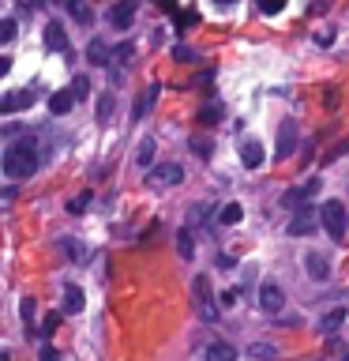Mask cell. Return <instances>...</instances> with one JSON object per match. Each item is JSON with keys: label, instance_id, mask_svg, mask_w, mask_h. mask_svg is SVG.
<instances>
[{"label": "cell", "instance_id": "13", "mask_svg": "<svg viewBox=\"0 0 349 361\" xmlns=\"http://www.w3.org/2000/svg\"><path fill=\"white\" fill-rule=\"evenodd\" d=\"M64 8H68V16H72L79 27H90V23H94V11H90L87 0H64Z\"/></svg>", "mask_w": 349, "mask_h": 361}, {"label": "cell", "instance_id": "19", "mask_svg": "<svg viewBox=\"0 0 349 361\" xmlns=\"http://www.w3.org/2000/svg\"><path fill=\"white\" fill-rule=\"evenodd\" d=\"M64 312H83V290L64 286Z\"/></svg>", "mask_w": 349, "mask_h": 361}, {"label": "cell", "instance_id": "36", "mask_svg": "<svg viewBox=\"0 0 349 361\" xmlns=\"http://www.w3.org/2000/svg\"><path fill=\"white\" fill-rule=\"evenodd\" d=\"M154 4H158V8H165V11H173V16H177V0H154Z\"/></svg>", "mask_w": 349, "mask_h": 361}, {"label": "cell", "instance_id": "14", "mask_svg": "<svg viewBox=\"0 0 349 361\" xmlns=\"http://www.w3.org/2000/svg\"><path fill=\"white\" fill-rule=\"evenodd\" d=\"M241 162H244L248 169H259V166H263V147H259L255 140H248V143L241 147Z\"/></svg>", "mask_w": 349, "mask_h": 361}, {"label": "cell", "instance_id": "40", "mask_svg": "<svg viewBox=\"0 0 349 361\" xmlns=\"http://www.w3.org/2000/svg\"><path fill=\"white\" fill-rule=\"evenodd\" d=\"M214 4H233V0H214Z\"/></svg>", "mask_w": 349, "mask_h": 361}, {"label": "cell", "instance_id": "35", "mask_svg": "<svg viewBox=\"0 0 349 361\" xmlns=\"http://www.w3.org/2000/svg\"><path fill=\"white\" fill-rule=\"evenodd\" d=\"M23 320H27V324L34 320V301H23Z\"/></svg>", "mask_w": 349, "mask_h": 361}, {"label": "cell", "instance_id": "26", "mask_svg": "<svg viewBox=\"0 0 349 361\" xmlns=\"http://www.w3.org/2000/svg\"><path fill=\"white\" fill-rule=\"evenodd\" d=\"M281 8H286V0H259V11H263V16H278Z\"/></svg>", "mask_w": 349, "mask_h": 361}, {"label": "cell", "instance_id": "18", "mask_svg": "<svg viewBox=\"0 0 349 361\" xmlns=\"http://www.w3.org/2000/svg\"><path fill=\"white\" fill-rule=\"evenodd\" d=\"M207 361H236V350H233L229 343H222V338H218V343H210V346H207Z\"/></svg>", "mask_w": 349, "mask_h": 361}, {"label": "cell", "instance_id": "37", "mask_svg": "<svg viewBox=\"0 0 349 361\" xmlns=\"http://www.w3.org/2000/svg\"><path fill=\"white\" fill-rule=\"evenodd\" d=\"M42 361H56V350H49V346H45V350H42Z\"/></svg>", "mask_w": 349, "mask_h": 361}, {"label": "cell", "instance_id": "22", "mask_svg": "<svg viewBox=\"0 0 349 361\" xmlns=\"http://www.w3.org/2000/svg\"><path fill=\"white\" fill-rule=\"evenodd\" d=\"M135 162H139V166H151V162H154V140H151V135H146V140L139 143V154H135Z\"/></svg>", "mask_w": 349, "mask_h": 361}, {"label": "cell", "instance_id": "12", "mask_svg": "<svg viewBox=\"0 0 349 361\" xmlns=\"http://www.w3.org/2000/svg\"><path fill=\"white\" fill-rule=\"evenodd\" d=\"M315 192H319V180H308V185H300V188H286V192H281V203H286V207L297 203V207H300L308 196H315Z\"/></svg>", "mask_w": 349, "mask_h": 361}, {"label": "cell", "instance_id": "29", "mask_svg": "<svg viewBox=\"0 0 349 361\" xmlns=\"http://www.w3.org/2000/svg\"><path fill=\"white\" fill-rule=\"evenodd\" d=\"M248 354H252V357H274L278 350H274V346H267V343H255L252 350H248Z\"/></svg>", "mask_w": 349, "mask_h": 361}, {"label": "cell", "instance_id": "23", "mask_svg": "<svg viewBox=\"0 0 349 361\" xmlns=\"http://www.w3.org/2000/svg\"><path fill=\"white\" fill-rule=\"evenodd\" d=\"M177 248H180V256H184V259H191V252H196V245H191V230L177 233Z\"/></svg>", "mask_w": 349, "mask_h": 361}, {"label": "cell", "instance_id": "3", "mask_svg": "<svg viewBox=\"0 0 349 361\" xmlns=\"http://www.w3.org/2000/svg\"><path fill=\"white\" fill-rule=\"evenodd\" d=\"M191 298H196L199 320H207V324L218 320V305H214V290H210V279H207V275H196V279H191Z\"/></svg>", "mask_w": 349, "mask_h": 361}, {"label": "cell", "instance_id": "17", "mask_svg": "<svg viewBox=\"0 0 349 361\" xmlns=\"http://www.w3.org/2000/svg\"><path fill=\"white\" fill-rule=\"evenodd\" d=\"M158 94H162V87H158V83H154V87H146V90H143V94H139V102H135V109H132V117H135V121H139V117H143V113H146V109H151V106H154V98H158Z\"/></svg>", "mask_w": 349, "mask_h": 361}, {"label": "cell", "instance_id": "28", "mask_svg": "<svg viewBox=\"0 0 349 361\" xmlns=\"http://www.w3.org/2000/svg\"><path fill=\"white\" fill-rule=\"evenodd\" d=\"M15 38V19H0V42Z\"/></svg>", "mask_w": 349, "mask_h": 361}, {"label": "cell", "instance_id": "34", "mask_svg": "<svg viewBox=\"0 0 349 361\" xmlns=\"http://www.w3.org/2000/svg\"><path fill=\"white\" fill-rule=\"evenodd\" d=\"M315 42H319V45H331V42H334V30H323V34H315Z\"/></svg>", "mask_w": 349, "mask_h": 361}, {"label": "cell", "instance_id": "7", "mask_svg": "<svg viewBox=\"0 0 349 361\" xmlns=\"http://www.w3.org/2000/svg\"><path fill=\"white\" fill-rule=\"evenodd\" d=\"M132 19H135V0H117V4L109 8V23L117 30H128Z\"/></svg>", "mask_w": 349, "mask_h": 361}, {"label": "cell", "instance_id": "11", "mask_svg": "<svg viewBox=\"0 0 349 361\" xmlns=\"http://www.w3.org/2000/svg\"><path fill=\"white\" fill-rule=\"evenodd\" d=\"M45 49L49 53H64L68 49V34L61 23H45Z\"/></svg>", "mask_w": 349, "mask_h": 361}, {"label": "cell", "instance_id": "6", "mask_svg": "<svg viewBox=\"0 0 349 361\" xmlns=\"http://www.w3.org/2000/svg\"><path fill=\"white\" fill-rule=\"evenodd\" d=\"M315 230V207H308V203H300L297 214L289 219V233L293 237H308Z\"/></svg>", "mask_w": 349, "mask_h": 361}, {"label": "cell", "instance_id": "10", "mask_svg": "<svg viewBox=\"0 0 349 361\" xmlns=\"http://www.w3.org/2000/svg\"><path fill=\"white\" fill-rule=\"evenodd\" d=\"M304 267H308V275H312L315 282H326V279H331V264H326L323 252H308V256H304Z\"/></svg>", "mask_w": 349, "mask_h": 361}, {"label": "cell", "instance_id": "24", "mask_svg": "<svg viewBox=\"0 0 349 361\" xmlns=\"http://www.w3.org/2000/svg\"><path fill=\"white\" fill-rule=\"evenodd\" d=\"M90 200H94V196H90V192H79V196H75L72 203H68V211H72V214H83V207H87Z\"/></svg>", "mask_w": 349, "mask_h": 361}, {"label": "cell", "instance_id": "38", "mask_svg": "<svg viewBox=\"0 0 349 361\" xmlns=\"http://www.w3.org/2000/svg\"><path fill=\"white\" fill-rule=\"evenodd\" d=\"M8 68H11V61H8V56H0V75H4Z\"/></svg>", "mask_w": 349, "mask_h": 361}, {"label": "cell", "instance_id": "30", "mask_svg": "<svg viewBox=\"0 0 349 361\" xmlns=\"http://www.w3.org/2000/svg\"><path fill=\"white\" fill-rule=\"evenodd\" d=\"M109 113H113V94H106L98 102V121H109Z\"/></svg>", "mask_w": 349, "mask_h": 361}, {"label": "cell", "instance_id": "16", "mask_svg": "<svg viewBox=\"0 0 349 361\" xmlns=\"http://www.w3.org/2000/svg\"><path fill=\"white\" fill-rule=\"evenodd\" d=\"M87 56H90V64H109V56H113V49L101 38H90V45H87Z\"/></svg>", "mask_w": 349, "mask_h": 361}, {"label": "cell", "instance_id": "33", "mask_svg": "<svg viewBox=\"0 0 349 361\" xmlns=\"http://www.w3.org/2000/svg\"><path fill=\"white\" fill-rule=\"evenodd\" d=\"M191 151H196L199 158H210V143H203V140H196V143H191Z\"/></svg>", "mask_w": 349, "mask_h": 361}, {"label": "cell", "instance_id": "27", "mask_svg": "<svg viewBox=\"0 0 349 361\" xmlns=\"http://www.w3.org/2000/svg\"><path fill=\"white\" fill-rule=\"evenodd\" d=\"M218 117H222V106H207V109L199 113V121H203V124H218Z\"/></svg>", "mask_w": 349, "mask_h": 361}, {"label": "cell", "instance_id": "31", "mask_svg": "<svg viewBox=\"0 0 349 361\" xmlns=\"http://www.w3.org/2000/svg\"><path fill=\"white\" fill-rule=\"evenodd\" d=\"M56 324H61V312H49V316H45V331H42V335H53Z\"/></svg>", "mask_w": 349, "mask_h": 361}, {"label": "cell", "instance_id": "4", "mask_svg": "<svg viewBox=\"0 0 349 361\" xmlns=\"http://www.w3.org/2000/svg\"><path fill=\"white\" fill-rule=\"evenodd\" d=\"M34 102H38V90L34 87L8 90V94H0V113H23V109H30Z\"/></svg>", "mask_w": 349, "mask_h": 361}, {"label": "cell", "instance_id": "25", "mask_svg": "<svg viewBox=\"0 0 349 361\" xmlns=\"http://www.w3.org/2000/svg\"><path fill=\"white\" fill-rule=\"evenodd\" d=\"M342 320H345V309H334L331 316H323V331H334V327L342 324Z\"/></svg>", "mask_w": 349, "mask_h": 361}, {"label": "cell", "instance_id": "20", "mask_svg": "<svg viewBox=\"0 0 349 361\" xmlns=\"http://www.w3.org/2000/svg\"><path fill=\"white\" fill-rule=\"evenodd\" d=\"M241 219H244V207H241V203H225V207L218 211V222H222V226H236Z\"/></svg>", "mask_w": 349, "mask_h": 361}, {"label": "cell", "instance_id": "9", "mask_svg": "<svg viewBox=\"0 0 349 361\" xmlns=\"http://www.w3.org/2000/svg\"><path fill=\"white\" fill-rule=\"evenodd\" d=\"M151 180L154 185H180V180H184V169L177 162H162V166L151 169Z\"/></svg>", "mask_w": 349, "mask_h": 361}, {"label": "cell", "instance_id": "39", "mask_svg": "<svg viewBox=\"0 0 349 361\" xmlns=\"http://www.w3.org/2000/svg\"><path fill=\"white\" fill-rule=\"evenodd\" d=\"M0 361H8V350H0Z\"/></svg>", "mask_w": 349, "mask_h": 361}, {"label": "cell", "instance_id": "21", "mask_svg": "<svg viewBox=\"0 0 349 361\" xmlns=\"http://www.w3.org/2000/svg\"><path fill=\"white\" fill-rule=\"evenodd\" d=\"M68 94H72L75 102H83V98L90 94V79H87V75H75V79H72V87H68Z\"/></svg>", "mask_w": 349, "mask_h": 361}, {"label": "cell", "instance_id": "1", "mask_svg": "<svg viewBox=\"0 0 349 361\" xmlns=\"http://www.w3.org/2000/svg\"><path fill=\"white\" fill-rule=\"evenodd\" d=\"M42 162V154H38V147H34L30 140H23V143H11L4 158H0V166H4V173L11 180H23V177H30L34 169H38Z\"/></svg>", "mask_w": 349, "mask_h": 361}, {"label": "cell", "instance_id": "8", "mask_svg": "<svg viewBox=\"0 0 349 361\" xmlns=\"http://www.w3.org/2000/svg\"><path fill=\"white\" fill-rule=\"evenodd\" d=\"M293 151H297V124L281 121L278 124V158H289Z\"/></svg>", "mask_w": 349, "mask_h": 361}, {"label": "cell", "instance_id": "32", "mask_svg": "<svg viewBox=\"0 0 349 361\" xmlns=\"http://www.w3.org/2000/svg\"><path fill=\"white\" fill-rule=\"evenodd\" d=\"M173 56H177V61H184V64H191V61H196V53H191V49H184V45H177V49H173Z\"/></svg>", "mask_w": 349, "mask_h": 361}, {"label": "cell", "instance_id": "41", "mask_svg": "<svg viewBox=\"0 0 349 361\" xmlns=\"http://www.w3.org/2000/svg\"><path fill=\"white\" fill-rule=\"evenodd\" d=\"M345 361H349V350H345Z\"/></svg>", "mask_w": 349, "mask_h": 361}, {"label": "cell", "instance_id": "5", "mask_svg": "<svg viewBox=\"0 0 349 361\" xmlns=\"http://www.w3.org/2000/svg\"><path fill=\"white\" fill-rule=\"evenodd\" d=\"M281 305H286V293H281V286H278V282H263V286H259V309L270 312V316H278Z\"/></svg>", "mask_w": 349, "mask_h": 361}, {"label": "cell", "instance_id": "15", "mask_svg": "<svg viewBox=\"0 0 349 361\" xmlns=\"http://www.w3.org/2000/svg\"><path fill=\"white\" fill-rule=\"evenodd\" d=\"M72 106H75V98L68 94V90H56V94L49 98V113H53V117H64V113H72Z\"/></svg>", "mask_w": 349, "mask_h": 361}, {"label": "cell", "instance_id": "2", "mask_svg": "<svg viewBox=\"0 0 349 361\" xmlns=\"http://www.w3.org/2000/svg\"><path fill=\"white\" fill-rule=\"evenodd\" d=\"M319 222H323V230L331 233V241H342V245H345L349 214H345V203H342V200H326L323 207H319Z\"/></svg>", "mask_w": 349, "mask_h": 361}]
</instances>
